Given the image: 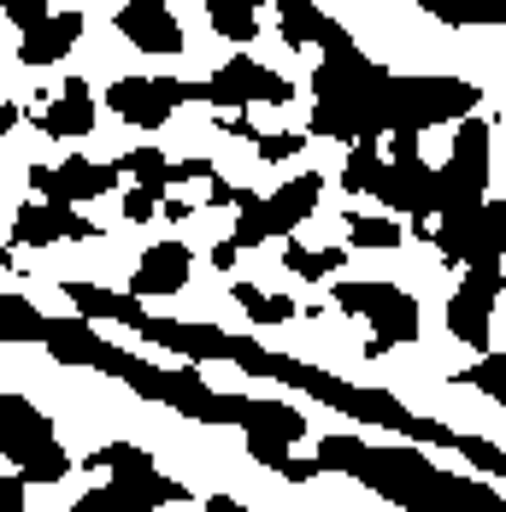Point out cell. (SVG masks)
Wrapping results in <instances>:
<instances>
[{
  "label": "cell",
  "instance_id": "1f68e13d",
  "mask_svg": "<svg viewBox=\"0 0 506 512\" xmlns=\"http://www.w3.org/2000/svg\"><path fill=\"white\" fill-rule=\"evenodd\" d=\"M165 218H171V224H183V218H195V206L183 201V195H165Z\"/></svg>",
  "mask_w": 506,
  "mask_h": 512
},
{
  "label": "cell",
  "instance_id": "e575fe53",
  "mask_svg": "<svg viewBox=\"0 0 506 512\" xmlns=\"http://www.w3.org/2000/svg\"><path fill=\"white\" fill-rule=\"evenodd\" d=\"M253 6H265V0H253Z\"/></svg>",
  "mask_w": 506,
  "mask_h": 512
},
{
  "label": "cell",
  "instance_id": "4316f807",
  "mask_svg": "<svg viewBox=\"0 0 506 512\" xmlns=\"http://www.w3.org/2000/svg\"><path fill=\"white\" fill-rule=\"evenodd\" d=\"M301 148H306L301 130H277V136H265V142H259V159H265V165H283V159H295Z\"/></svg>",
  "mask_w": 506,
  "mask_h": 512
},
{
  "label": "cell",
  "instance_id": "836d02e7",
  "mask_svg": "<svg viewBox=\"0 0 506 512\" xmlns=\"http://www.w3.org/2000/svg\"><path fill=\"white\" fill-rule=\"evenodd\" d=\"M206 512H248V507H242V501H230V495H212V501H206Z\"/></svg>",
  "mask_w": 506,
  "mask_h": 512
},
{
  "label": "cell",
  "instance_id": "d6986e66",
  "mask_svg": "<svg viewBox=\"0 0 506 512\" xmlns=\"http://www.w3.org/2000/svg\"><path fill=\"white\" fill-rule=\"evenodd\" d=\"M0 342H6V348H12V342H18V348L48 342V318L30 307L24 295H6V301H0Z\"/></svg>",
  "mask_w": 506,
  "mask_h": 512
},
{
  "label": "cell",
  "instance_id": "9a60e30c",
  "mask_svg": "<svg viewBox=\"0 0 506 512\" xmlns=\"http://www.w3.org/2000/svg\"><path fill=\"white\" fill-rule=\"evenodd\" d=\"M65 301L83 318H112V324H130V330L148 324V312H142L136 295H118V289H101V283H65Z\"/></svg>",
  "mask_w": 506,
  "mask_h": 512
},
{
  "label": "cell",
  "instance_id": "f1b7e54d",
  "mask_svg": "<svg viewBox=\"0 0 506 512\" xmlns=\"http://www.w3.org/2000/svg\"><path fill=\"white\" fill-rule=\"evenodd\" d=\"M218 130H224V136H236V142H259V130H253L248 112H224V118H218Z\"/></svg>",
  "mask_w": 506,
  "mask_h": 512
},
{
  "label": "cell",
  "instance_id": "ffe728a7",
  "mask_svg": "<svg viewBox=\"0 0 506 512\" xmlns=\"http://www.w3.org/2000/svg\"><path fill=\"white\" fill-rule=\"evenodd\" d=\"M201 6L224 42H253L259 36V6L253 0H201Z\"/></svg>",
  "mask_w": 506,
  "mask_h": 512
},
{
  "label": "cell",
  "instance_id": "3957f363",
  "mask_svg": "<svg viewBox=\"0 0 506 512\" xmlns=\"http://www.w3.org/2000/svg\"><path fill=\"white\" fill-rule=\"evenodd\" d=\"M183 101H206V83H183V77H118V83H106V112L136 124V130H159Z\"/></svg>",
  "mask_w": 506,
  "mask_h": 512
},
{
  "label": "cell",
  "instance_id": "8992f818",
  "mask_svg": "<svg viewBox=\"0 0 506 512\" xmlns=\"http://www.w3.org/2000/svg\"><path fill=\"white\" fill-rule=\"evenodd\" d=\"M495 301H501V259L489 265H465V283L448 301V330L471 354H489V318H495Z\"/></svg>",
  "mask_w": 506,
  "mask_h": 512
},
{
  "label": "cell",
  "instance_id": "f546056e",
  "mask_svg": "<svg viewBox=\"0 0 506 512\" xmlns=\"http://www.w3.org/2000/svg\"><path fill=\"white\" fill-rule=\"evenodd\" d=\"M71 512H124V507H118V495H112V483H106V489H89Z\"/></svg>",
  "mask_w": 506,
  "mask_h": 512
},
{
  "label": "cell",
  "instance_id": "83f0119b",
  "mask_svg": "<svg viewBox=\"0 0 506 512\" xmlns=\"http://www.w3.org/2000/svg\"><path fill=\"white\" fill-rule=\"evenodd\" d=\"M24 501H30V477L24 471H6L0 477V512H24Z\"/></svg>",
  "mask_w": 506,
  "mask_h": 512
},
{
  "label": "cell",
  "instance_id": "9c48e42d",
  "mask_svg": "<svg viewBox=\"0 0 506 512\" xmlns=\"http://www.w3.org/2000/svg\"><path fill=\"white\" fill-rule=\"evenodd\" d=\"M118 36L142 53H159V59L183 53V24L171 18L165 0H130V6H118Z\"/></svg>",
  "mask_w": 506,
  "mask_h": 512
},
{
  "label": "cell",
  "instance_id": "277c9868",
  "mask_svg": "<svg viewBox=\"0 0 506 512\" xmlns=\"http://www.w3.org/2000/svg\"><path fill=\"white\" fill-rule=\"evenodd\" d=\"M336 307L354 312V318H371L389 348L418 342V307H412V295L395 289V283H336Z\"/></svg>",
  "mask_w": 506,
  "mask_h": 512
},
{
  "label": "cell",
  "instance_id": "5bb4252c",
  "mask_svg": "<svg viewBox=\"0 0 506 512\" xmlns=\"http://www.w3.org/2000/svg\"><path fill=\"white\" fill-rule=\"evenodd\" d=\"M77 36H83V18H77V12H59V18H48L42 30H30V36L18 42V65H30V71L59 65L65 53L77 48Z\"/></svg>",
  "mask_w": 506,
  "mask_h": 512
},
{
  "label": "cell",
  "instance_id": "ba28073f",
  "mask_svg": "<svg viewBox=\"0 0 506 512\" xmlns=\"http://www.w3.org/2000/svg\"><path fill=\"white\" fill-rule=\"evenodd\" d=\"M89 236H101L95 218H83V212H71V206L24 201L12 236H6V248H48V242H89Z\"/></svg>",
  "mask_w": 506,
  "mask_h": 512
},
{
  "label": "cell",
  "instance_id": "e0dca14e",
  "mask_svg": "<svg viewBox=\"0 0 506 512\" xmlns=\"http://www.w3.org/2000/svg\"><path fill=\"white\" fill-rule=\"evenodd\" d=\"M118 171L124 165H101V159H65L59 165V195L77 206V201H95V195H112L118 189Z\"/></svg>",
  "mask_w": 506,
  "mask_h": 512
},
{
  "label": "cell",
  "instance_id": "44dd1931",
  "mask_svg": "<svg viewBox=\"0 0 506 512\" xmlns=\"http://www.w3.org/2000/svg\"><path fill=\"white\" fill-rule=\"evenodd\" d=\"M348 248L371 254V248H401V224L395 218H377V212H348Z\"/></svg>",
  "mask_w": 506,
  "mask_h": 512
},
{
  "label": "cell",
  "instance_id": "7402d4cb",
  "mask_svg": "<svg viewBox=\"0 0 506 512\" xmlns=\"http://www.w3.org/2000/svg\"><path fill=\"white\" fill-rule=\"evenodd\" d=\"M383 165H389V159L377 154V142H354V148H348V165H342V189H348V195H371L377 177H383Z\"/></svg>",
  "mask_w": 506,
  "mask_h": 512
},
{
  "label": "cell",
  "instance_id": "52a82bcc",
  "mask_svg": "<svg viewBox=\"0 0 506 512\" xmlns=\"http://www.w3.org/2000/svg\"><path fill=\"white\" fill-rule=\"evenodd\" d=\"M59 365H89V371H106V377H124L130 354L112 348L106 336H95V318H48V342H42Z\"/></svg>",
  "mask_w": 506,
  "mask_h": 512
},
{
  "label": "cell",
  "instance_id": "5b68a950",
  "mask_svg": "<svg viewBox=\"0 0 506 512\" xmlns=\"http://www.w3.org/2000/svg\"><path fill=\"white\" fill-rule=\"evenodd\" d=\"M206 101L224 106V112H248V106H289V101H295V77L265 71V65H253V59H230V65H218V71H212Z\"/></svg>",
  "mask_w": 506,
  "mask_h": 512
},
{
  "label": "cell",
  "instance_id": "7a4b0ae2",
  "mask_svg": "<svg viewBox=\"0 0 506 512\" xmlns=\"http://www.w3.org/2000/svg\"><path fill=\"white\" fill-rule=\"evenodd\" d=\"M483 106L471 83H459L448 71L436 77H395V130H436V124H459Z\"/></svg>",
  "mask_w": 506,
  "mask_h": 512
},
{
  "label": "cell",
  "instance_id": "2e32d148",
  "mask_svg": "<svg viewBox=\"0 0 506 512\" xmlns=\"http://www.w3.org/2000/svg\"><path fill=\"white\" fill-rule=\"evenodd\" d=\"M118 507L124 512H153V507H171V501H189V489L177 477H159V471H142V477H106Z\"/></svg>",
  "mask_w": 506,
  "mask_h": 512
},
{
  "label": "cell",
  "instance_id": "d4e9b609",
  "mask_svg": "<svg viewBox=\"0 0 506 512\" xmlns=\"http://www.w3.org/2000/svg\"><path fill=\"white\" fill-rule=\"evenodd\" d=\"M6 6V24L18 30V36H30V30H42L53 12H48V0H0Z\"/></svg>",
  "mask_w": 506,
  "mask_h": 512
},
{
  "label": "cell",
  "instance_id": "d6a6232c",
  "mask_svg": "<svg viewBox=\"0 0 506 512\" xmlns=\"http://www.w3.org/2000/svg\"><path fill=\"white\" fill-rule=\"evenodd\" d=\"M206 206H236V189H230V183H218V177H212V189H206Z\"/></svg>",
  "mask_w": 506,
  "mask_h": 512
},
{
  "label": "cell",
  "instance_id": "ac0fdd59",
  "mask_svg": "<svg viewBox=\"0 0 506 512\" xmlns=\"http://www.w3.org/2000/svg\"><path fill=\"white\" fill-rule=\"evenodd\" d=\"M283 265L295 271V277H306V283H330L342 265H348V248H306V242H283Z\"/></svg>",
  "mask_w": 506,
  "mask_h": 512
},
{
  "label": "cell",
  "instance_id": "30bf717a",
  "mask_svg": "<svg viewBox=\"0 0 506 512\" xmlns=\"http://www.w3.org/2000/svg\"><path fill=\"white\" fill-rule=\"evenodd\" d=\"M189 271H195V254H189L183 242H153L148 254L136 259L130 295H136V301H148V295H183Z\"/></svg>",
  "mask_w": 506,
  "mask_h": 512
},
{
  "label": "cell",
  "instance_id": "7c38bea8",
  "mask_svg": "<svg viewBox=\"0 0 506 512\" xmlns=\"http://www.w3.org/2000/svg\"><path fill=\"white\" fill-rule=\"evenodd\" d=\"M318 201H324V177L318 171H301L295 183H283L277 195H265V224H271V236H295L306 218L318 212Z\"/></svg>",
  "mask_w": 506,
  "mask_h": 512
},
{
  "label": "cell",
  "instance_id": "4dcf8cb0",
  "mask_svg": "<svg viewBox=\"0 0 506 512\" xmlns=\"http://www.w3.org/2000/svg\"><path fill=\"white\" fill-rule=\"evenodd\" d=\"M236 254H242L236 242H218V248H212V271H236Z\"/></svg>",
  "mask_w": 506,
  "mask_h": 512
},
{
  "label": "cell",
  "instance_id": "cb8c5ba5",
  "mask_svg": "<svg viewBox=\"0 0 506 512\" xmlns=\"http://www.w3.org/2000/svg\"><path fill=\"white\" fill-rule=\"evenodd\" d=\"M118 165H124L142 189H165V183H171V159L159 154V148H136V154H124Z\"/></svg>",
  "mask_w": 506,
  "mask_h": 512
},
{
  "label": "cell",
  "instance_id": "4fadbf2b",
  "mask_svg": "<svg viewBox=\"0 0 506 512\" xmlns=\"http://www.w3.org/2000/svg\"><path fill=\"white\" fill-rule=\"evenodd\" d=\"M448 177H454L459 189H477L483 195V183H489V118H459L454 130V154H448Z\"/></svg>",
  "mask_w": 506,
  "mask_h": 512
},
{
  "label": "cell",
  "instance_id": "8fae6325",
  "mask_svg": "<svg viewBox=\"0 0 506 512\" xmlns=\"http://www.w3.org/2000/svg\"><path fill=\"white\" fill-rule=\"evenodd\" d=\"M42 130L48 136H65V142H83L89 130H95V89H89V77H65L59 83V95L48 101V112H42Z\"/></svg>",
  "mask_w": 506,
  "mask_h": 512
},
{
  "label": "cell",
  "instance_id": "603a6c76",
  "mask_svg": "<svg viewBox=\"0 0 506 512\" xmlns=\"http://www.w3.org/2000/svg\"><path fill=\"white\" fill-rule=\"evenodd\" d=\"M230 295H236V307L248 312L253 324H289V318H295V301H283V295H265V289H253V283H236Z\"/></svg>",
  "mask_w": 506,
  "mask_h": 512
},
{
  "label": "cell",
  "instance_id": "484cf974",
  "mask_svg": "<svg viewBox=\"0 0 506 512\" xmlns=\"http://www.w3.org/2000/svg\"><path fill=\"white\" fill-rule=\"evenodd\" d=\"M124 218H130V224H148V218H165V189H142V183H136V189L124 195Z\"/></svg>",
  "mask_w": 506,
  "mask_h": 512
},
{
  "label": "cell",
  "instance_id": "6da1fadb",
  "mask_svg": "<svg viewBox=\"0 0 506 512\" xmlns=\"http://www.w3.org/2000/svg\"><path fill=\"white\" fill-rule=\"evenodd\" d=\"M0 454L12 471H24L30 483H65V448H59V430H53V418L30 395H0Z\"/></svg>",
  "mask_w": 506,
  "mask_h": 512
}]
</instances>
